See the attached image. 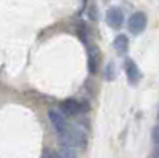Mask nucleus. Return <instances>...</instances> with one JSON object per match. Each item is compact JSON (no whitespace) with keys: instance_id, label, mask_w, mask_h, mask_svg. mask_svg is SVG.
Masks as SVG:
<instances>
[{"instance_id":"9","label":"nucleus","mask_w":159,"mask_h":158,"mask_svg":"<svg viewBox=\"0 0 159 158\" xmlns=\"http://www.w3.org/2000/svg\"><path fill=\"white\" fill-rule=\"evenodd\" d=\"M61 158H76L75 147L67 146V144H61Z\"/></svg>"},{"instance_id":"3","label":"nucleus","mask_w":159,"mask_h":158,"mask_svg":"<svg viewBox=\"0 0 159 158\" xmlns=\"http://www.w3.org/2000/svg\"><path fill=\"white\" fill-rule=\"evenodd\" d=\"M105 21L110 26L111 29H119L124 22V15H123V10L118 8V7H111L107 10V15H105Z\"/></svg>"},{"instance_id":"2","label":"nucleus","mask_w":159,"mask_h":158,"mask_svg":"<svg viewBox=\"0 0 159 158\" xmlns=\"http://www.w3.org/2000/svg\"><path fill=\"white\" fill-rule=\"evenodd\" d=\"M127 27H129V32L134 34V35L142 34L145 31V27H147V15H145L143 11L134 13L127 21Z\"/></svg>"},{"instance_id":"8","label":"nucleus","mask_w":159,"mask_h":158,"mask_svg":"<svg viewBox=\"0 0 159 158\" xmlns=\"http://www.w3.org/2000/svg\"><path fill=\"white\" fill-rule=\"evenodd\" d=\"M116 77V67H115V62H108L105 65V70H103V80L105 82H113Z\"/></svg>"},{"instance_id":"10","label":"nucleus","mask_w":159,"mask_h":158,"mask_svg":"<svg viewBox=\"0 0 159 158\" xmlns=\"http://www.w3.org/2000/svg\"><path fill=\"white\" fill-rule=\"evenodd\" d=\"M151 137H153V142L159 146V125L153 128V133H151Z\"/></svg>"},{"instance_id":"7","label":"nucleus","mask_w":159,"mask_h":158,"mask_svg":"<svg viewBox=\"0 0 159 158\" xmlns=\"http://www.w3.org/2000/svg\"><path fill=\"white\" fill-rule=\"evenodd\" d=\"M113 48L116 50L118 55H126L127 50H129V40H127V37L126 35H118L115 38V42H113Z\"/></svg>"},{"instance_id":"12","label":"nucleus","mask_w":159,"mask_h":158,"mask_svg":"<svg viewBox=\"0 0 159 158\" xmlns=\"http://www.w3.org/2000/svg\"><path fill=\"white\" fill-rule=\"evenodd\" d=\"M157 118H159V113H157Z\"/></svg>"},{"instance_id":"11","label":"nucleus","mask_w":159,"mask_h":158,"mask_svg":"<svg viewBox=\"0 0 159 158\" xmlns=\"http://www.w3.org/2000/svg\"><path fill=\"white\" fill-rule=\"evenodd\" d=\"M43 158H56V155H54V153H51V152H45Z\"/></svg>"},{"instance_id":"4","label":"nucleus","mask_w":159,"mask_h":158,"mask_svg":"<svg viewBox=\"0 0 159 158\" xmlns=\"http://www.w3.org/2000/svg\"><path fill=\"white\" fill-rule=\"evenodd\" d=\"M61 110L64 115H69V117H73V115H78L80 112H84L88 110V105H83L81 102H78L75 99H67L61 104Z\"/></svg>"},{"instance_id":"1","label":"nucleus","mask_w":159,"mask_h":158,"mask_svg":"<svg viewBox=\"0 0 159 158\" xmlns=\"http://www.w3.org/2000/svg\"><path fill=\"white\" fill-rule=\"evenodd\" d=\"M48 117H49L51 125L54 126L56 133L59 134V137L69 133V129H70V128H69V123H67V118H65V115H64L62 112L51 109V110L48 112Z\"/></svg>"},{"instance_id":"5","label":"nucleus","mask_w":159,"mask_h":158,"mask_svg":"<svg viewBox=\"0 0 159 158\" xmlns=\"http://www.w3.org/2000/svg\"><path fill=\"white\" fill-rule=\"evenodd\" d=\"M88 69L91 74H96L100 65V51L97 46H88Z\"/></svg>"},{"instance_id":"6","label":"nucleus","mask_w":159,"mask_h":158,"mask_svg":"<svg viewBox=\"0 0 159 158\" xmlns=\"http://www.w3.org/2000/svg\"><path fill=\"white\" fill-rule=\"evenodd\" d=\"M126 75H127V80L130 85H139L140 82V78H142V74H140V69H139V65L132 61V59H127L126 61Z\"/></svg>"}]
</instances>
